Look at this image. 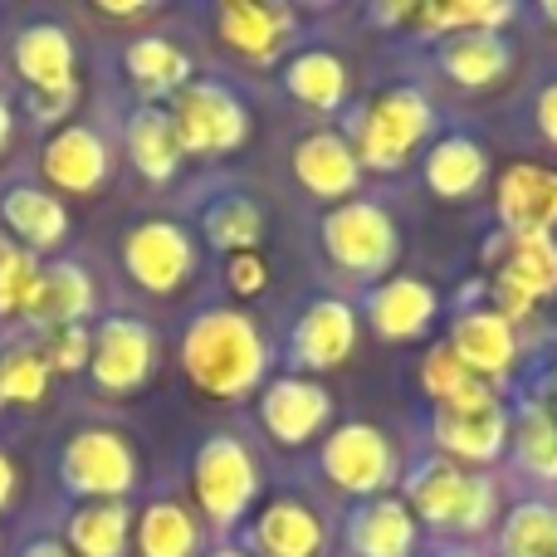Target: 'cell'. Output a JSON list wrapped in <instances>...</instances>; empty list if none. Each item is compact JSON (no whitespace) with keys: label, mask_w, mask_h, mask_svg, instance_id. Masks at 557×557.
I'll list each match as a JSON object with an SVG mask.
<instances>
[{"label":"cell","mask_w":557,"mask_h":557,"mask_svg":"<svg viewBox=\"0 0 557 557\" xmlns=\"http://www.w3.org/2000/svg\"><path fill=\"white\" fill-rule=\"evenodd\" d=\"M425 186L445 201H470L490 176V152L470 133H445L425 147Z\"/></svg>","instance_id":"26"},{"label":"cell","mask_w":557,"mask_h":557,"mask_svg":"<svg viewBox=\"0 0 557 557\" xmlns=\"http://www.w3.org/2000/svg\"><path fill=\"white\" fill-rule=\"evenodd\" d=\"M215 35L225 39V49L270 64L274 54H284L294 39V10L288 5H260V0H225L215 10Z\"/></svg>","instance_id":"20"},{"label":"cell","mask_w":557,"mask_h":557,"mask_svg":"<svg viewBox=\"0 0 557 557\" xmlns=\"http://www.w3.org/2000/svg\"><path fill=\"white\" fill-rule=\"evenodd\" d=\"M206 557H250V553H245V548H211Z\"/></svg>","instance_id":"46"},{"label":"cell","mask_w":557,"mask_h":557,"mask_svg":"<svg viewBox=\"0 0 557 557\" xmlns=\"http://www.w3.org/2000/svg\"><path fill=\"white\" fill-rule=\"evenodd\" d=\"M533 123H539V133L557 147V78H548V84L539 88V98H533Z\"/></svg>","instance_id":"41"},{"label":"cell","mask_w":557,"mask_h":557,"mask_svg":"<svg viewBox=\"0 0 557 557\" xmlns=\"http://www.w3.org/2000/svg\"><path fill=\"white\" fill-rule=\"evenodd\" d=\"M127 539H133V513L127 504H84L69 513L64 523V548L74 557H123Z\"/></svg>","instance_id":"31"},{"label":"cell","mask_w":557,"mask_h":557,"mask_svg":"<svg viewBox=\"0 0 557 557\" xmlns=\"http://www.w3.org/2000/svg\"><path fill=\"white\" fill-rule=\"evenodd\" d=\"M357 347V308L343 304V298H313L304 304V313L288 327V367L294 376L308 372H333L352 357Z\"/></svg>","instance_id":"12"},{"label":"cell","mask_w":557,"mask_h":557,"mask_svg":"<svg viewBox=\"0 0 557 557\" xmlns=\"http://www.w3.org/2000/svg\"><path fill=\"white\" fill-rule=\"evenodd\" d=\"M59 480L88 504H117L137 484V455L113 425H84L59 450Z\"/></svg>","instance_id":"7"},{"label":"cell","mask_w":557,"mask_h":557,"mask_svg":"<svg viewBox=\"0 0 557 557\" xmlns=\"http://www.w3.org/2000/svg\"><path fill=\"white\" fill-rule=\"evenodd\" d=\"M172 127L186 157H225L250 137V113L245 103L215 78H191L172 98Z\"/></svg>","instance_id":"8"},{"label":"cell","mask_w":557,"mask_h":557,"mask_svg":"<svg viewBox=\"0 0 557 557\" xmlns=\"http://www.w3.org/2000/svg\"><path fill=\"white\" fill-rule=\"evenodd\" d=\"M39 166H45L49 186L69 196H94L108 186L113 176V152H108L103 133L88 123H64L39 152Z\"/></svg>","instance_id":"14"},{"label":"cell","mask_w":557,"mask_h":557,"mask_svg":"<svg viewBox=\"0 0 557 557\" xmlns=\"http://www.w3.org/2000/svg\"><path fill=\"white\" fill-rule=\"evenodd\" d=\"M362 313L376 337H386V343H411V337H421L425 327L435 323L441 294H435L425 278H411V274L382 278V284H372L362 294Z\"/></svg>","instance_id":"18"},{"label":"cell","mask_w":557,"mask_h":557,"mask_svg":"<svg viewBox=\"0 0 557 557\" xmlns=\"http://www.w3.org/2000/svg\"><path fill=\"white\" fill-rule=\"evenodd\" d=\"M264 284H270V264L260 260V250H250V255H231V260H225V288H231V294L255 298Z\"/></svg>","instance_id":"40"},{"label":"cell","mask_w":557,"mask_h":557,"mask_svg":"<svg viewBox=\"0 0 557 557\" xmlns=\"http://www.w3.org/2000/svg\"><path fill=\"white\" fill-rule=\"evenodd\" d=\"M445 347H450L474 376H484V382L494 386L513 367V357H519V327L504 313H494L490 304L460 308V313L450 318V343Z\"/></svg>","instance_id":"17"},{"label":"cell","mask_w":557,"mask_h":557,"mask_svg":"<svg viewBox=\"0 0 557 557\" xmlns=\"http://www.w3.org/2000/svg\"><path fill=\"white\" fill-rule=\"evenodd\" d=\"M201 235L225 255H250L260 250L264 235V211L255 196L245 191H221L215 201L201 206Z\"/></svg>","instance_id":"33"},{"label":"cell","mask_w":557,"mask_h":557,"mask_svg":"<svg viewBox=\"0 0 557 557\" xmlns=\"http://www.w3.org/2000/svg\"><path fill=\"white\" fill-rule=\"evenodd\" d=\"M10 133H15V113H10V103H5V94H0V152H5V143H10Z\"/></svg>","instance_id":"44"},{"label":"cell","mask_w":557,"mask_h":557,"mask_svg":"<svg viewBox=\"0 0 557 557\" xmlns=\"http://www.w3.org/2000/svg\"><path fill=\"white\" fill-rule=\"evenodd\" d=\"M49 362L39 357L35 343H10L0 352V401H15V406H39L49 392Z\"/></svg>","instance_id":"37"},{"label":"cell","mask_w":557,"mask_h":557,"mask_svg":"<svg viewBox=\"0 0 557 557\" xmlns=\"http://www.w3.org/2000/svg\"><path fill=\"white\" fill-rule=\"evenodd\" d=\"M431 127H435L431 98L416 84H396V88H382L376 98H367V103L347 117L343 137L352 143L362 172H396V166H406L421 152Z\"/></svg>","instance_id":"3"},{"label":"cell","mask_w":557,"mask_h":557,"mask_svg":"<svg viewBox=\"0 0 557 557\" xmlns=\"http://www.w3.org/2000/svg\"><path fill=\"white\" fill-rule=\"evenodd\" d=\"M539 15H543V20H553V25H557V0H548V5H539Z\"/></svg>","instance_id":"47"},{"label":"cell","mask_w":557,"mask_h":557,"mask_svg":"<svg viewBox=\"0 0 557 557\" xmlns=\"http://www.w3.org/2000/svg\"><path fill=\"white\" fill-rule=\"evenodd\" d=\"M10 64L29 94L35 123H59L74 103V39H69V29L54 20L25 25L10 45Z\"/></svg>","instance_id":"5"},{"label":"cell","mask_w":557,"mask_h":557,"mask_svg":"<svg viewBox=\"0 0 557 557\" xmlns=\"http://www.w3.org/2000/svg\"><path fill=\"white\" fill-rule=\"evenodd\" d=\"M509 421L513 416L499 406V396L484 406H435L431 431L445 460L455 465H490L509 450Z\"/></svg>","instance_id":"13"},{"label":"cell","mask_w":557,"mask_h":557,"mask_svg":"<svg viewBox=\"0 0 557 557\" xmlns=\"http://www.w3.org/2000/svg\"><path fill=\"white\" fill-rule=\"evenodd\" d=\"M157 367V333L133 313H108L94 327V357H88V376L98 392L108 396H133Z\"/></svg>","instance_id":"9"},{"label":"cell","mask_w":557,"mask_h":557,"mask_svg":"<svg viewBox=\"0 0 557 557\" xmlns=\"http://www.w3.org/2000/svg\"><path fill=\"white\" fill-rule=\"evenodd\" d=\"M406 509L416 513V523H431L441 533H484L499 513V490L484 470H465V465L431 455L416 460L406 470Z\"/></svg>","instance_id":"2"},{"label":"cell","mask_w":557,"mask_h":557,"mask_svg":"<svg viewBox=\"0 0 557 557\" xmlns=\"http://www.w3.org/2000/svg\"><path fill=\"white\" fill-rule=\"evenodd\" d=\"M94 278H88L84 264L74 260H54V264H39V278H35V294L25 304V318L49 327H74L94 313Z\"/></svg>","instance_id":"24"},{"label":"cell","mask_w":557,"mask_h":557,"mask_svg":"<svg viewBox=\"0 0 557 557\" xmlns=\"http://www.w3.org/2000/svg\"><path fill=\"white\" fill-rule=\"evenodd\" d=\"M435 64H441V74L460 88H490L513 69V45L499 35V29H470V35L441 39Z\"/></svg>","instance_id":"25"},{"label":"cell","mask_w":557,"mask_h":557,"mask_svg":"<svg viewBox=\"0 0 557 557\" xmlns=\"http://www.w3.org/2000/svg\"><path fill=\"white\" fill-rule=\"evenodd\" d=\"M323 553H327V523L304 499L264 504L260 519L250 523V557H323Z\"/></svg>","instance_id":"21"},{"label":"cell","mask_w":557,"mask_h":557,"mask_svg":"<svg viewBox=\"0 0 557 557\" xmlns=\"http://www.w3.org/2000/svg\"><path fill=\"white\" fill-rule=\"evenodd\" d=\"M10 494H15V465H10V455L0 450V509L10 504Z\"/></svg>","instance_id":"43"},{"label":"cell","mask_w":557,"mask_h":557,"mask_svg":"<svg viewBox=\"0 0 557 557\" xmlns=\"http://www.w3.org/2000/svg\"><path fill=\"white\" fill-rule=\"evenodd\" d=\"M20 557H74V553H69L59 539H35V543H25V553Z\"/></svg>","instance_id":"42"},{"label":"cell","mask_w":557,"mask_h":557,"mask_svg":"<svg viewBox=\"0 0 557 557\" xmlns=\"http://www.w3.org/2000/svg\"><path fill=\"white\" fill-rule=\"evenodd\" d=\"M39 357L49 362V372H84L88 357H94V333H88L84 323L49 327L45 343H39Z\"/></svg>","instance_id":"39"},{"label":"cell","mask_w":557,"mask_h":557,"mask_svg":"<svg viewBox=\"0 0 557 557\" xmlns=\"http://www.w3.org/2000/svg\"><path fill=\"white\" fill-rule=\"evenodd\" d=\"M123 147L133 157V166L147 176V182H172L176 166H182V143H176V127L172 113L162 103H137L123 123Z\"/></svg>","instance_id":"27"},{"label":"cell","mask_w":557,"mask_h":557,"mask_svg":"<svg viewBox=\"0 0 557 557\" xmlns=\"http://www.w3.org/2000/svg\"><path fill=\"white\" fill-rule=\"evenodd\" d=\"M133 533L143 557H201V523L176 499H152Z\"/></svg>","instance_id":"34"},{"label":"cell","mask_w":557,"mask_h":557,"mask_svg":"<svg viewBox=\"0 0 557 557\" xmlns=\"http://www.w3.org/2000/svg\"><path fill=\"white\" fill-rule=\"evenodd\" d=\"M196 504L215 529H235L260 494V465L240 435H206L191 460Z\"/></svg>","instance_id":"6"},{"label":"cell","mask_w":557,"mask_h":557,"mask_svg":"<svg viewBox=\"0 0 557 557\" xmlns=\"http://www.w3.org/2000/svg\"><path fill=\"white\" fill-rule=\"evenodd\" d=\"M323 474L352 499H376L386 484L396 480V450L376 425L367 421H347L337 425L323 441V455H318Z\"/></svg>","instance_id":"10"},{"label":"cell","mask_w":557,"mask_h":557,"mask_svg":"<svg viewBox=\"0 0 557 557\" xmlns=\"http://www.w3.org/2000/svg\"><path fill=\"white\" fill-rule=\"evenodd\" d=\"M343 539L352 557H416L421 553V523L406 509V499L376 494V499H357L343 523Z\"/></svg>","instance_id":"16"},{"label":"cell","mask_w":557,"mask_h":557,"mask_svg":"<svg viewBox=\"0 0 557 557\" xmlns=\"http://www.w3.org/2000/svg\"><path fill=\"white\" fill-rule=\"evenodd\" d=\"M318 240H323L333 270H343L347 278H367V284H382V274H392L396 255H401V231H396L392 211L367 196L327 206V215L318 221Z\"/></svg>","instance_id":"4"},{"label":"cell","mask_w":557,"mask_h":557,"mask_svg":"<svg viewBox=\"0 0 557 557\" xmlns=\"http://www.w3.org/2000/svg\"><path fill=\"white\" fill-rule=\"evenodd\" d=\"M490 260H494V284L529 298L533 308L548 294H557V240L553 235H504L490 250Z\"/></svg>","instance_id":"23"},{"label":"cell","mask_w":557,"mask_h":557,"mask_svg":"<svg viewBox=\"0 0 557 557\" xmlns=\"http://www.w3.org/2000/svg\"><path fill=\"white\" fill-rule=\"evenodd\" d=\"M123 270L147 294H176L196 274V240L176 221H137L123 235Z\"/></svg>","instance_id":"11"},{"label":"cell","mask_w":557,"mask_h":557,"mask_svg":"<svg viewBox=\"0 0 557 557\" xmlns=\"http://www.w3.org/2000/svg\"><path fill=\"white\" fill-rule=\"evenodd\" d=\"M123 69L137 88H143L147 103L157 98H176L191 84V54L182 45H172L166 35H137L123 49Z\"/></svg>","instance_id":"28"},{"label":"cell","mask_w":557,"mask_h":557,"mask_svg":"<svg viewBox=\"0 0 557 557\" xmlns=\"http://www.w3.org/2000/svg\"><path fill=\"white\" fill-rule=\"evenodd\" d=\"M35 278H39V260L15 245L10 235H0V318L10 313H25L29 294H35Z\"/></svg>","instance_id":"38"},{"label":"cell","mask_w":557,"mask_h":557,"mask_svg":"<svg viewBox=\"0 0 557 557\" xmlns=\"http://www.w3.org/2000/svg\"><path fill=\"white\" fill-rule=\"evenodd\" d=\"M182 367L206 396H221V401H235V396L255 392L270 372V347H264V333L255 327L250 313L231 304H211L186 323L182 333Z\"/></svg>","instance_id":"1"},{"label":"cell","mask_w":557,"mask_h":557,"mask_svg":"<svg viewBox=\"0 0 557 557\" xmlns=\"http://www.w3.org/2000/svg\"><path fill=\"white\" fill-rule=\"evenodd\" d=\"M421 386L435 396V406H484V401H494V386L484 382V376H474L445 343L425 352Z\"/></svg>","instance_id":"36"},{"label":"cell","mask_w":557,"mask_h":557,"mask_svg":"<svg viewBox=\"0 0 557 557\" xmlns=\"http://www.w3.org/2000/svg\"><path fill=\"white\" fill-rule=\"evenodd\" d=\"M509 450L519 474L533 484H557V416L543 401H523L509 421Z\"/></svg>","instance_id":"30"},{"label":"cell","mask_w":557,"mask_h":557,"mask_svg":"<svg viewBox=\"0 0 557 557\" xmlns=\"http://www.w3.org/2000/svg\"><path fill=\"white\" fill-rule=\"evenodd\" d=\"M0 406H5V401H0Z\"/></svg>","instance_id":"48"},{"label":"cell","mask_w":557,"mask_h":557,"mask_svg":"<svg viewBox=\"0 0 557 557\" xmlns=\"http://www.w3.org/2000/svg\"><path fill=\"white\" fill-rule=\"evenodd\" d=\"M284 88L288 98H298L313 113H337L347 98V69L327 49H298L284 64Z\"/></svg>","instance_id":"32"},{"label":"cell","mask_w":557,"mask_h":557,"mask_svg":"<svg viewBox=\"0 0 557 557\" xmlns=\"http://www.w3.org/2000/svg\"><path fill=\"white\" fill-rule=\"evenodd\" d=\"M333 421V396L313 376H274L260 392V425L278 445H308Z\"/></svg>","instance_id":"15"},{"label":"cell","mask_w":557,"mask_h":557,"mask_svg":"<svg viewBox=\"0 0 557 557\" xmlns=\"http://www.w3.org/2000/svg\"><path fill=\"white\" fill-rule=\"evenodd\" d=\"M494 548H499V557H557V504L519 499L504 513Z\"/></svg>","instance_id":"35"},{"label":"cell","mask_w":557,"mask_h":557,"mask_svg":"<svg viewBox=\"0 0 557 557\" xmlns=\"http://www.w3.org/2000/svg\"><path fill=\"white\" fill-rule=\"evenodd\" d=\"M499 225L504 235H553L557 225V172L519 162L499 182Z\"/></svg>","instance_id":"22"},{"label":"cell","mask_w":557,"mask_h":557,"mask_svg":"<svg viewBox=\"0 0 557 557\" xmlns=\"http://www.w3.org/2000/svg\"><path fill=\"white\" fill-rule=\"evenodd\" d=\"M435 557H484L480 548H445V553H435Z\"/></svg>","instance_id":"45"},{"label":"cell","mask_w":557,"mask_h":557,"mask_svg":"<svg viewBox=\"0 0 557 557\" xmlns=\"http://www.w3.org/2000/svg\"><path fill=\"white\" fill-rule=\"evenodd\" d=\"M0 221L15 235V245H25L29 255L54 250L69 235V211L59 196L39 191V186H10L5 201H0Z\"/></svg>","instance_id":"29"},{"label":"cell","mask_w":557,"mask_h":557,"mask_svg":"<svg viewBox=\"0 0 557 557\" xmlns=\"http://www.w3.org/2000/svg\"><path fill=\"white\" fill-rule=\"evenodd\" d=\"M294 176L308 196L343 206V201H352L357 186H362V162H357L352 143H347L343 133L318 127V133H308L304 143L294 147Z\"/></svg>","instance_id":"19"}]
</instances>
